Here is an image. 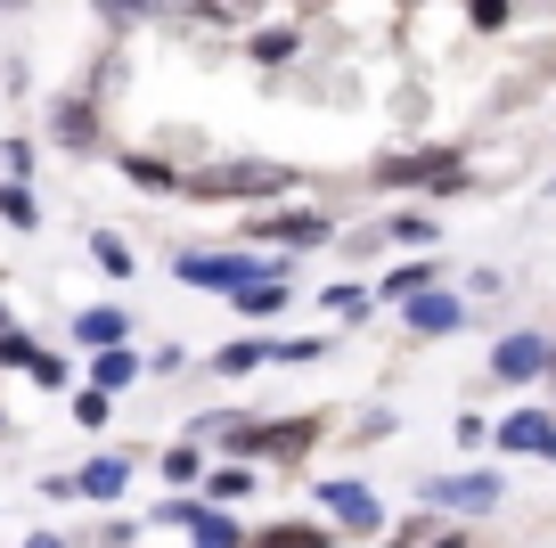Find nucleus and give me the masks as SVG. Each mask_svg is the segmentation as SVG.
Masks as SVG:
<instances>
[{"label": "nucleus", "mask_w": 556, "mask_h": 548, "mask_svg": "<svg viewBox=\"0 0 556 548\" xmlns=\"http://www.w3.org/2000/svg\"><path fill=\"white\" fill-rule=\"evenodd\" d=\"M295 180V172H278V164H222V172H197L189 197H278Z\"/></svg>", "instance_id": "obj_1"}, {"label": "nucleus", "mask_w": 556, "mask_h": 548, "mask_svg": "<svg viewBox=\"0 0 556 548\" xmlns=\"http://www.w3.org/2000/svg\"><path fill=\"white\" fill-rule=\"evenodd\" d=\"M180 278L189 287H262V262L254 254H180Z\"/></svg>", "instance_id": "obj_2"}, {"label": "nucleus", "mask_w": 556, "mask_h": 548, "mask_svg": "<svg viewBox=\"0 0 556 548\" xmlns=\"http://www.w3.org/2000/svg\"><path fill=\"white\" fill-rule=\"evenodd\" d=\"M540 369H548V336H500V352H491V377L523 385V377H540Z\"/></svg>", "instance_id": "obj_3"}, {"label": "nucleus", "mask_w": 556, "mask_h": 548, "mask_svg": "<svg viewBox=\"0 0 556 548\" xmlns=\"http://www.w3.org/2000/svg\"><path fill=\"white\" fill-rule=\"evenodd\" d=\"M245 238H270V246H328V213H278V222H254Z\"/></svg>", "instance_id": "obj_4"}, {"label": "nucleus", "mask_w": 556, "mask_h": 548, "mask_svg": "<svg viewBox=\"0 0 556 548\" xmlns=\"http://www.w3.org/2000/svg\"><path fill=\"white\" fill-rule=\"evenodd\" d=\"M426 499H442V508H467V515H483V508H500V483H491V475H458V483H434Z\"/></svg>", "instance_id": "obj_5"}, {"label": "nucleus", "mask_w": 556, "mask_h": 548, "mask_svg": "<svg viewBox=\"0 0 556 548\" xmlns=\"http://www.w3.org/2000/svg\"><path fill=\"white\" fill-rule=\"evenodd\" d=\"M0 360H9V369H25L34 385H66V369H58L41 344H25V336H0Z\"/></svg>", "instance_id": "obj_6"}, {"label": "nucleus", "mask_w": 556, "mask_h": 548, "mask_svg": "<svg viewBox=\"0 0 556 548\" xmlns=\"http://www.w3.org/2000/svg\"><path fill=\"white\" fill-rule=\"evenodd\" d=\"M123 475H131L123 459H90L83 475H74V491H83V499H115V491H123Z\"/></svg>", "instance_id": "obj_7"}, {"label": "nucleus", "mask_w": 556, "mask_h": 548, "mask_svg": "<svg viewBox=\"0 0 556 548\" xmlns=\"http://www.w3.org/2000/svg\"><path fill=\"white\" fill-rule=\"evenodd\" d=\"M319 499H328V508L344 515V524H377V508H368V491H361V483H328Z\"/></svg>", "instance_id": "obj_8"}, {"label": "nucleus", "mask_w": 556, "mask_h": 548, "mask_svg": "<svg viewBox=\"0 0 556 548\" xmlns=\"http://www.w3.org/2000/svg\"><path fill=\"white\" fill-rule=\"evenodd\" d=\"M123 172H131V189H156V197H164V189H180V172H173V164H156V155H123Z\"/></svg>", "instance_id": "obj_9"}, {"label": "nucleus", "mask_w": 556, "mask_h": 548, "mask_svg": "<svg viewBox=\"0 0 556 548\" xmlns=\"http://www.w3.org/2000/svg\"><path fill=\"white\" fill-rule=\"evenodd\" d=\"M0 222H17V229L41 222V205H34V189H25V180H9V189H0Z\"/></svg>", "instance_id": "obj_10"}, {"label": "nucleus", "mask_w": 556, "mask_h": 548, "mask_svg": "<svg viewBox=\"0 0 556 548\" xmlns=\"http://www.w3.org/2000/svg\"><path fill=\"white\" fill-rule=\"evenodd\" d=\"M90 377H99V394H115V385L139 377V360L131 352H99V360H90Z\"/></svg>", "instance_id": "obj_11"}, {"label": "nucleus", "mask_w": 556, "mask_h": 548, "mask_svg": "<svg viewBox=\"0 0 556 548\" xmlns=\"http://www.w3.org/2000/svg\"><path fill=\"white\" fill-rule=\"evenodd\" d=\"M467 311L451 303V295H417V311H409V327H458Z\"/></svg>", "instance_id": "obj_12"}, {"label": "nucleus", "mask_w": 556, "mask_h": 548, "mask_svg": "<svg viewBox=\"0 0 556 548\" xmlns=\"http://www.w3.org/2000/svg\"><path fill=\"white\" fill-rule=\"evenodd\" d=\"M238 311H245V320H270V311H287V287H278V278H262V287L238 295Z\"/></svg>", "instance_id": "obj_13"}, {"label": "nucleus", "mask_w": 556, "mask_h": 548, "mask_svg": "<svg viewBox=\"0 0 556 548\" xmlns=\"http://www.w3.org/2000/svg\"><path fill=\"white\" fill-rule=\"evenodd\" d=\"M83 344H99V352H123V320H115V311H83Z\"/></svg>", "instance_id": "obj_14"}, {"label": "nucleus", "mask_w": 556, "mask_h": 548, "mask_svg": "<svg viewBox=\"0 0 556 548\" xmlns=\"http://www.w3.org/2000/svg\"><path fill=\"white\" fill-rule=\"evenodd\" d=\"M245 50H254L262 66H278V58H295V34H287V25H270V34H254Z\"/></svg>", "instance_id": "obj_15"}, {"label": "nucleus", "mask_w": 556, "mask_h": 548, "mask_svg": "<svg viewBox=\"0 0 556 548\" xmlns=\"http://www.w3.org/2000/svg\"><path fill=\"white\" fill-rule=\"evenodd\" d=\"M262 548H328V532H312V524H278V532H262Z\"/></svg>", "instance_id": "obj_16"}, {"label": "nucleus", "mask_w": 556, "mask_h": 548, "mask_svg": "<svg viewBox=\"0 0 556 548\" xmlns=\"http://www.w3.org/2000/svg\"><path fill=\"white\" fill-rule=\"evenodd\" d=\"M262 360H270L262 344H229V352L213 360V369H222V377H245V369H262Z\"/></svg>", "instance_id": "obj_17"}, {"label": "nucleus", "mask_w": 556, "mask_h": 548, "mask_svg": "<svg viewBox=\"0 0 556 548\" xmlns=\"http://www.w3.org/2000/svg\"><path fill=\"white\" fill-rule=\"evenodd\" d=\"M384 238H401V246H434V222H417V213H401V222H384Z\"/></svg>", "instance_id": "obj_18"}, {"label": "nucleus", "mask_w": 556, "mask_h": 548, "mask_svg": "<svg viewBox=\"0 0 556 548\" xmlns=\"http://www.w3.org/2000/svg\"><path fill=\"white\" fill-rule=\"evenodd\" d=\"M197 548H238V532H229L222 515H197Z\"/></svg>", "instance_id": "obj_19"}, {"label": "nucleus", "mask_w": 556, "mask_h": 548, "mask_svg": "<svg viewBox=\"0 0 556 548\" xmlns=\"http://www.w3.org/2000/svg\"><path fill=\"white\" fill-rule=\"evenodd\" d=\"M328 311H336V320H361L368 295H361V287H328Z\"/></svg>", "instance_id": "obj_20"}, {"label": "nucleus", "mask_w": 556, "mask_h": 548, "mask_svg": "<svg viewBox=\"0 0 556 548\" xmlns=\"http://www.w3.org/2000/svg\"><path fill=\"white\" fill-rule=\"evenodd\" d=\"M90 132H99V123H90V115H83V107H66V115H58V139H74V148H83V139H90Z\"/></svg>", "instance_id": "obj_21"}, {"label": "nucleus", "mask_w": 556, "mask_h": 548, "mask_svg": "<svg viewBox=\"0 0 556 548\" xmlns=\"http://www.w3.org/2000/svg\"><path fill=\"white\" fill-rule=\"evenodd\" d=\"M74 418H83V426H106V394H99V385H90V394H74Z\"/></svg>", "instance_id": "obj_22"}, {"label": "nucleus", "mask_w": 556, "mask_h": 548, "mask_svg": "<svg viewBox=\"0 0 556 548\" xmlns=\"http://www.w3.org/2000/svg\"><path fill=\"white\" fill-rule=\"evenodd\" d=\"M90 254H99V262H106V271H115V278L131 271V246H115V238H99V246H90Z\"/></svg>", "instance_id": "obj_23"}, {"label": "nucleus", "mask_w": 556, "mask_h": 548, "mask_svg": "<svg viewBox=\"0 0 556 548\" xmlns=\"http://www.w3.org/2000/svg\"><path fill=\"white\" fill-rule=\"evenodd\" d=\"M25 548H66V540H50V532H34V540H25Z\"/></svg>", "instance_id": "obj_24"}]
</instances>
